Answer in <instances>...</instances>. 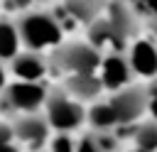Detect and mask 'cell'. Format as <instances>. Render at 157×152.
<instances>
[{"label": "cell", "instance_id": "cell-1", "mask_svg": "<svg viewBox=\"0 0 157 152\" xmlns=\"http://www.w3.org/2000/svg\"><path fill=\"white\" fill-rule=\"evenodd\" d=\"M17 37L29 47V49H44V47H56L61 39V25L56 17L47 12H29L20 20L17 25Z\"/></svg>", "mask_w": 157, "mask_h": 152}, {"label": "cell", "instance_id": "cell-2", "mask_svg": "<svg viewBox=\"0 0 157 152\" xmlns=\"http://www.w3.org/2000/svg\"><path fill=\"white\" fill-rule=\"evenodd\" d=\"M54 64L61 71H66L69 76L93 74L96 66L101 64V56H98V49L91 44H69L54 54Z\"/></svg>", "mask_w": 157, "mask_h": 152}, {"label": "cell", "instance_id": "cell-3", "mask_svg": "<svg viewBox=\"0 0 157 152\" xmlns=\"http://www.w3.org/2000/svg\"><path fill=\"white\" fill-rule=\"evenodd\" d=\"M47 115L56 130H74L83 123V110L78 103L69 101L64 93H52L47 98Z\"/></svg>", "mask_w": 157, "mask_h": 152}, {"label": "cell", "instance_id": "cell-4", "mask_svg": "<svg viewBox=\"0 0 157 152\" xmlns=\"http://www.w3.org/2000/svg\"><path fill=\"white\" fill-rule=\"evenodd\" d=\"M44 101H47V91L37 81H17L5 93V103L7 105H12L15 110H27V113H32Z\"/></svg>", "mask_w": 157, "mask_h": 152}, {"label": "cell", "instance_id": "cell-5", "mask_svg": "<svg viewBox=\"0 0 157 152\" xmlns=\"http://www.w3.org/2000/svg\"><path fill=\"white\" fill-rule=\"evenodd\" d=\"M110 105L115 108L118 123H132L147 108V93L145 88H125L110 101Z\"/></svg>", "mask_w": 157, "mask_h": 152}, {"label": "cell", "instance_id": "cell-6", "mask_svg": "<svg viewBox=\"0 0 157 152\" xmlns=\"http://www.w3.org/2000/svg\"><path fill=\"white\" fill-rule=\"evenodd\" d=\"M130 78V64L118 56V54H110L101 61V86L105 88H123Z\"/></svg>", "mask_w": 157, "mask_h": 152}, {"label": "cell", "instance_id": "cell-7", "mask_svg": "<svg viewBox=\"0 0 157 152\" xmlns=\"http://www.w3.org/2000/svg\"><path fill=\"white\" fill-rule=\"evenodd\" d=\"M12 132H15V137L22 140L25 145L39 147V145H44V140H47V135H49V127H47V123H44L42 118L25 115V118H20V120L12 125Z\"/></svg>", "mask_w": 157, "mask_h": 152}, {"label": "cell", "instance_id": "cell-8", "mask_svg": "<svg viewBox=\"0 0 157 152\" xmlns=\"http://www.w3.org/2000/svg\"><path fill=\"white\" fill-rule=\"evenodd\" d=\"M130 69L137 71L140 76H155L157 74V47L152 42H135L130 49Z\"/></svg>", "mask_w": 157, "mask_h": 152}, {"label": "cell", "instance_id": "cell-9", "mask_svg": "<svg viewBox=\"0 0 157 152\" xmlns=\"http://www.w3.org/2000/svg\"><path fill=\"white\" fill-rule=\"evenodd\" d=\"M12 74L20 81H39L47 74V61L39 54H34V51L15 54L12 56Z\"/></svg>", "mask_w": 157, "mask_h": 152}, {"label": "cell", "instance_id": "cell-10", "mask_svg": "<svg viewBox=\"0 0 157 152\" xmlns=\"http://www.w3.org/2000/svg\"><path fill=\"white\" fill-rule=\"evenodd\" d=\"M91 42H93V47H113V49H118L125 42V37L108 20H103V22H96L91 27Z\"/></svg>", "mask_w": 157, "mask_h": 152}, {"label": "cell", "instance_id": "cell-11", "mask_svg": "<svg viewBox=\"0 0 157 152\" xmlns=\"http://www.w3.org/2000/svg\"><path fill=\"white\" fill-rule=\"evenodd\" d=\"M101 88V81L93 76V74H76V76H69V91L76 93L78 98H91L96 96Z\"/></svg>", "mask_w": 157, "mask_h": 152}, {"label": "cell", "instance_id": "cell-12", "mask_svg": "<svg viewBox=\"0 0 157 152\" xmlns=\"http://www.w3.org/2000/svg\"><path fill=\"white\" fill-rule=\"evenodd\" d=\"M88 120L96 130H110L113 125H118V115H115V108L110 103H98L91 108L88 113Z\"/></svg>", "mask_w": 157, "mask_h": 152}, {"label": "cell", "instance_id": "cell-13", "mask_svg": "<svg viewBox=\"0 0 157 152\" xmlns=\"http://www.w3.org/2000/svg\"><path fill=\"white\" fill-rule=\"evenodd\" d=\"M17 44H20V37H17V29L7 22H0V59H10L17 54Z\"/></svg>", "mask_w": 157, "mask_h": 152}, {"label": "cell", "instance_id": "cell-14", "mask_svg": "<svg viewBox=\"0 0 157 152\" xmlns=\"http://www.w3.org/2000/svg\"><path fill=\"white\" fill-rule=\"evenodd\" d=\"M135 142L142 150H157V123H145L135 130Z\"/></svg>", "mask_w": 157, "mask_h": 152}, {"label": "cell", "instance_id": "cell-15", "mask_svg": "<svg viewBox=\"0 0 157 152\" xmlns=\"http://www.w3.org/2000/svg\"><path fill=\"white\" fill-rule=\"evenodd\" d=\"M66 12L71 20H91L96 12V0H66Z\"/></svg>", "mask_w": 157, "mask_h": 152}, {"label": "cell", "instance_id": "cell-16", "mask_svg": "<svg viewBox=\"0 0 157 152\" xmlns=\"http://www.w3.org/2000/svg\"><path fill=\"white\" fill-rule=\"evenodd\" d=\"M108 22L123 34V37H128V32H130V12L123 7V5H113L110 10H108Z\"/></svg>", "mask_w": 157, "mask_h": 152}, {"label": "cell", "instance_id": "cell-17", "mask_svg": "<svg viewBox=\"0 0 157 152\" xmlns=\"http://www.w3.org/2000/svg\"><path fill=\"white\" fill-rule=\"evenodd\" d=\"M74 152H105L103 147H101V142H98V137H81L78 140V145L74 147Z\"/></svg>", "mask_w": 157, "mask_h": 152}, {"label": "cell", "instance_id": "cell-18", "mask_svg": "<svg viewBox=\"0 0 157 152\" xmlns=\"http://www.w3.org/2000/svg\"><path fill=\"white\" fill-rule=\"evenodd\" d=\"M145 93H147V108L145 110H150L152 118L157 120V83L150 86V88H145Z\"/></svg>", "mask_w": 157, "mask_h": 152}, {"label": "cell", "instance_id": "cell-19", "mask_svg": "<svg viewBox=\"0 0 157 152\" xmlns=\"http://www.w3.org/2000/svg\"><path fill=\"white\" fill-rule=\"evenodd\" d=\"M52 152H74V145H71V140L69 137H56L54 140V145H52Z\"/></svg>", "mask_w": 157, "mask_h": 152}, {"label": "cell", "instance_id": "cell-20", "mask_svg": "<svg viewBox=\"0 0 157 152\" xmlns=\"http://www.w3.org/2000/svg\"><path fill=\"white\" fill-rule=\"evenodd\" d=\"M12 137H15V132H12V125H5V123H0V145H10V142H12Z\"/></svg>", "mask_w": 157, "mask_h": 152}, {"label": "cell", "instance_id": "cell-21", "mask_svg": "<svg viewBox=\"0 0 157 152\" xmlns=\"http://www.w3.org/2000/svg\"><path fill=\"white\" fill-rule=\"evenodd\" d=\"M140 5H142L147 12H152V15L157 17V0H140Z\"/></svg>", "mask_w": 157, "mask_h": 152}, {"label": "cell", "instance_id": "cell-22", "mask_svg": "<svg viewBox=\"0 0 157 152\" xmlns=\"http://www.w3.org/2000/svg\"><path fill=\"white\" fill-rule=\"evenodd\" d=\"M15 5H20V7H29V5H34L37 0H12Z\"/></svg>", "mask_w": 157, "mask_h": 152}, {"label": "cell", "instance_id": "cell-23", "mask_svg": "<svg viewBox=\"0 0 157 152\" xmlns=\"http://www.w3.org/2000/svg\"><path fill=\"white\" fill-rule=\"evenodd\" d=\"M0 152H17V147L10 142V145H0Z\"/></svg>", "mask_w": 157, "mask_h": 152}, {"label": "cell", "instance_id": "cell-24", "mask_svg": "<svg viewBox=\"0 0 157 152\" xmlns=\"http://www.w3.org/2000/svg\"><path fill=\"white\" fill-rule=\"evenodd\" d=\"M2 86H5V69L0 66V88H2Z\"/></svg>", "mask_w": 157, "mask_h": 152}, {"label": "cell", "instance_id": "cell-25", "mask_svg": "<svg viewBox=\"0 0 157 152\" xmlns=\"http://www.w3.org/2000/svg\"><path fill=\"white\" fill-rule=\"evenodd\" d=\"M135 152H152V150H142V147H137V150H135Z\"/></svg>", "mask_w": 157, "mask_h": 152}, {"label": "cell", "instance_id": "cell-26", "mask_svg": "<svg viewBox=\"0 0 157 152\" xmlns=\"http://www.w3.org/2000/svg\"><path fill=\"white\" fill-rule=\"evenodd\" d=\"M155 32H157V27H155Z\"/></svg>", "mask_w": 157, "mask_h": 152}]
</instances>
